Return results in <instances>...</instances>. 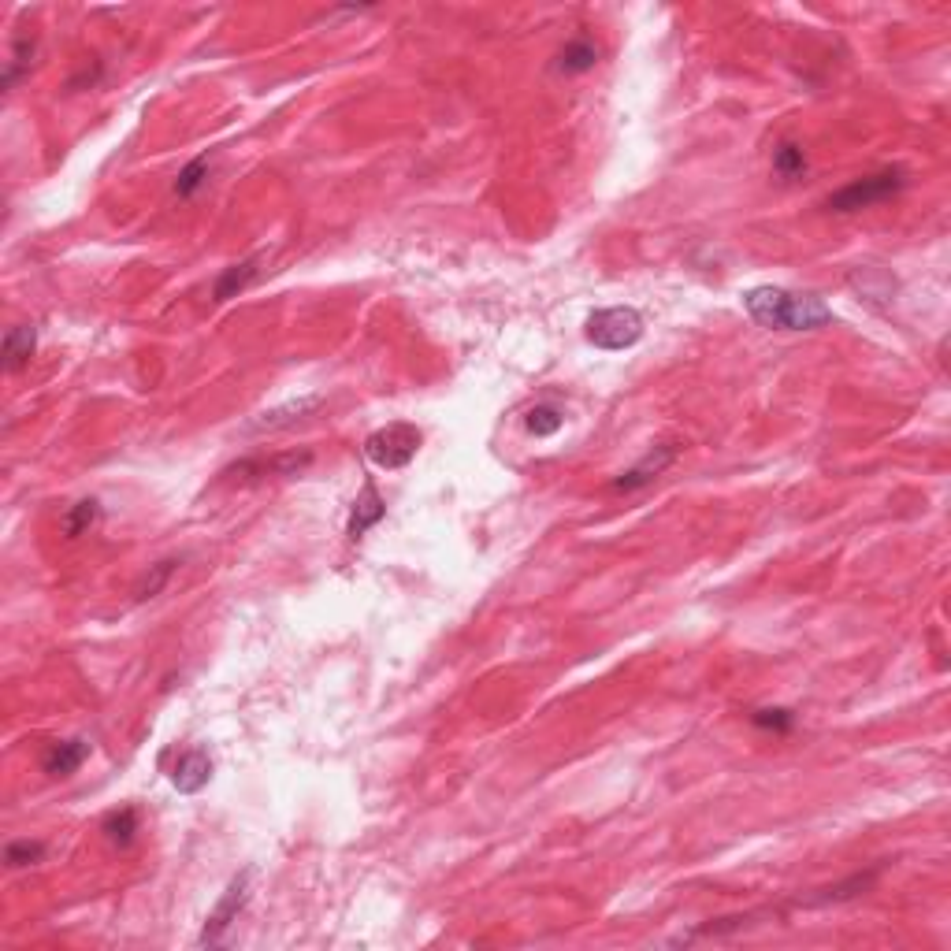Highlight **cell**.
Instances as JSON below:
<instances>
[{
	"instance_id": "6da1fadb",
	"label": "cell",
	"mask_w": 951,
	"mask_h": 951,
	"mask_svg": "<svg viewBox=\"0 0 951 951\" xmlns=\"http://www.w3.org/2000/svg\"><path fill=\"white\" fill-rule=\"evenodd\" d=\"M743 309L769 331H818L833 324V309L818 294H795L784 287H755L743 294Z\"/></svg>"
},
{
	"instance_id": "7a4b0ae2",
	"label": "cell",
	"mask_w": 951,
	"mask_h": 951,
	"mask_svg": "<svg viewBox=\"0 0 951 951\" xmlns=\"http://www.w3.org/2000/svg\"><path fill=\"white\" fill-rule=\"evenodd\" d=\"M907 186V171L903 168H885L877 175H866V179H855V183L840 186L836 194H829L825 209L829 212H862L873 209L881 201H892L896 194H903Z\"/></svg>"
},
{
	"instance_id": "3957f363",
	"label": "cell",
	"mask_w": 951,
	"mask_h": 951,
	"mask_svg": "<svg viewBox=\"0 0 951 951\" xmlns=\"http://www.w3.org/2000/svg\"><path fill=\"white\" fill-rule=\"evenodd\" d=\"M420 428L417 424H405V420H398V424H387V428H379L368 435L365 443V457L372 461V465H379V469H405L413 457H417L420 450Z\"/></svg>"
},
{
	"instance_id": "277c9868",
	"label": "cell",
	"mask_w": 951,
	"mask_h": 951,
	"mask_svg": "<svg viewBox=\"0 0 951 951\" xmlns=\"http://www.w3.org/2000/svg\"><path fill=\"white\" fill-rule=\"evenodd\" d=\"M587 342L599 350H628L643 339V316L632 305H613V309H599L587 320Z\"/></svg>"
},
{
	"instance_id": "5b68a950",
	"label": "cell",
	"mask_w": 951,
	"mask_h": 951,
	"mask_svg": "<svg viewBox=\"0 0 951 951\" xmlns=\"http://www.w3.org/2000/svg\"><path fill=\"white\" fill-rule=\"evenodd\" d=\"M249 881H253V870H242L227 885V892L220 896V903H216V911L209 914V922H205V929H201V937H197V948H216V944H223V933H227V925L235 922L238 914L246 911L249 903Z\"/></svg>"
},
{
	"instance_id": "8992f818",
	"label": "cell",
	"mask_w": 951,
	"mask_h": 951,
	"mask_svg": "<svg viewBox=\"0 0 951 951\" xmlns=\"http://www.w3.org/2000/svg\"><path fill=\"white\" fill-rule=\"evenodd\" d=\"M673 461H677V446H673V443H658V446H651V450L643 454V461H639V465H632L628 472H621V476H617L610 487L617 491V495L639 491V487H647L651 480H658V476H662V472L669 469Z\"/></svg>"
},
{
	"instance_id": "52a82bcc",
	"label": "cell",
	"mask_w": 951,
	"mask_h": 951,
	"mask_svg": "<svg viewBox=\"0 0 951 951\" xmlns=\"http://www.w3.org/2000/svg\"><path fill=\"white\" fill-rule=\"evenodd\" d=\"M212 781V755L205 747H186L171 766V784L183 795H197Z\"/></svg>"
},
{
	"instance_id": "ba28073f",
	"label": "cell",
	"mask_w": 951,
	"mask_h": 951,
	"mask_svg": "<svg viewBox=\"0 0 951 951\" xmlns=\"http://www.w3.org/2000/svg\"><path fill=\"white\" fill-rule=\"evenodd\" d=\"M261 253H253V257H246V261H238V264H231V268H223L220 272V279L212 283V301L216 305H223V301H231V298H238L242 290L246 287H253L257 283V275H261Z\"/></svg>"
},
{
	"instance_id": "9c48e42d",
	"label": "cell",
	"mask_w": 951,
	"mask_h": 951,
	"mask_svg": "<svg viewBox=\"0 0 951 951\" xmlns=\"http://www.w3.org/2000/svg\"><path fill=\"white\" fill-rule=\"evenodd\" d=\"M387 517V502L379 498L376 483H365V491H361V498L353 502V513H350V524H346V535H350L353 543L361 539V535L368 532V528H376L379 521Z\"/></svg>"
},
{
	"instance_id": "30bf717a",
	"label": "cell",
	"mask_w": 951,
	"mask_h": 951,
	"mask_svg": "<svg viewBox=\"0 0 951 951\" xmlns=\"http://www.w3.org/2000/svg\"><path fill=\"white\" fill-rule=\"evenodd\" d=\"M313 461V454H283V457H272V461H242V465H235V476H242V480H253V476H298L305 465Z\"/></svg>"
},
{
	"instance_id": "8fae6325",
	"label": "cell",
	"mask_w": 951,
	"mask_h": 951,
	"mask_svg": "<svg viewBox=\"0 0 951 951\" xmlns=\"http://www.w3.org/2000/svg\"><path fill=\"white\" fill-rule=\"evenodd\" d=\"M86 758H90V743L86 740L53 743L49 755H45V773H49V777H71Z\"/></svg>"
},
{
	"instance_id": "7c38bea8",
	"label": "cell",
	"mask_w": 951,
	"mask_h": 951,
	"mask_svg": "<svg viewBox=\"0 0 951 951\" xmlns=\"http://www.w3.org/2000/svg\"><path fill=\"white\" fill-rule=\"evenodd\" d=\"M34 350H38V331H34L30 324L12 327V331L4 335V368H8V372L27 368V361L34 357Z\"/></svg>"
},
{
	"instance_id": "4fadbf2b",
	"label": "cell",
	"mask_w": 951,
	"mask_h": 951,
	"mask_svg": "<svg viewBox=\"0 0 951 951\" xmlns=\"http://www.w3.org/2000/svg\"><path fill=\"white\" fill-rule=\"evenodd\" d=\"M595 64H599V45L587 38H573L558 53V64L554 67H558L561 75H587Z\"/></svg>"
},
{
	"instance_id": "5bb4252c",
	"label": "cell",
	"mask_w": 951,
	"mask_h": 951,
	"mask_svg": "<svg viewBox=\"0 0 951 951\" xmlns=\"http://www.w3.org/2000/svg\"><path fill=\"white\" fill-rule=\"evenodd\" d=\"M320 405V398L316 394H309V398H298V402L283 405V409H272V413H264L261 420H253L249 424V431H275V428H287V424H294V420H301L309 409H316Z\"/></svg>"
},
{
	"instance_id": "9a60e30c",
	"label": "cell",
	"mask_w": 951,
	"mask_h": 951,
	"mask_svg": "<svg viewBox=\"0 0 951 951\" xmlns=\"http://www.w3.org/2000/svg\"><path fill=\"white\" fill-rule=\"evenodd\" d=\"M97 513H101L97 498H82V502H75V506L64 513V535H67V539H79L82 532H90L93 521H97Z\"/></svg>"
},
{
	"instance_id": "2e32d148",
	"label": "cell",
	"mask_w": 951,
	"mask_h": 951,
	"mask_svg": "<svg viewBox=\"0 0 951 951\" xmlns=\"http://www.w3.org/2000/svg\"><path fill=\"white\" fill-rule=\"evenodd\" d=\"M105 833L112 844L119 847H131L134 833H138V810L134 807H123V810H112L105 818Z\"/></svg>"
},
{
	"instance_id": "e0dca14e",
	"label": "cell",
	"mask_w": 951,
	"mask_h": 951,
	"mask_svg": "<svg viewBox=\"0 0 951 951\" xmlns=\"http://www.w3.org/2000/svg\"><path fill=\"white\" fill-rule=\"evenodd\" d=\"M205 179H209V153H201V157H194L190 164H186L183 171H179V179H175V197H194L201 186H205Z\"/></svg>"
},
{
	"instance_id": "ac0fdd59",
	"label": "cell",
	"mask_w": 951,
	"mask_h": 951,
	"mask_svg": "<svg viewBox=\"0 0 951 951\" xmlns=\"http://www.w3.org/2000/svg\"><path fill=\"white\" fill-rule=\"evenodd\" d=\"M45 851H49V847L41 844V840H12V844L4 847V862H8V870L38 866V862L45 859Z\"/></svg>"
},
{
	"instance_id": "d6986e66",
	"label": "cell",
	"mask_w": 951,
	"mask_h": 951,
	"mask_svg": "<svg viewBox=\"0 0 951 951\" xmlns=\"http://www.w3.org/2000/svg\"><path fill=\"white\" fill-rule=\"evenodd\" d=\"M773 171H777L781 179H799V175L807 171L803 149H799L795 142H781L777 149H773Z\"/></svg>"
},
{
	"instance_id": "ffe728a7",
	"label": "cell",
	"mask_w": 951,
	"mask_h": 951,
	"mask_svg": "<svg viewBox=\"0 0 951 951\" xmlns=\"http://www.w3.org/2000/svg\"><path fill=\"white\" fill-rule=\"evenodd\" d=\"M565 424V417H561L558 405H535V409H528V417H524V428L532 431V435H539V439H547V435H554V431Z\"/></svg>"
},
{
	"instance_id": "44dd1931",
	"label": "cell",
	"mask_w": 951,
	"mask_h": 951,
	"mask_svg": "<svg viewBox=\"0 0 951 951\" xmlns=\"http://www.w3.org/2000/svg\"><path fill=\"white\" fill-rule=\"evenodd\" d=\"M30 56H34V38H19V41H15L12 64H8V71H4V90H8V93L15 90V82L27 75Z\"/></svg>"
},
{
	"instance_id": "7402d4cb",
	"label": "cell",
	"mask_w": 951,
	"mask_h": 951,
	"mask_svg": "<svg viewBox=\"0 0 951 951\" xmlns=\"http://www.w3.org/2000/svg\"><path fill=\"white\" fill-rule=\"evenodd\" d=\"M751 721H755L758 729H766V732H788L795 725V714H792V710L773 706V710H755V714H751Z\"/></svg>"
},
{
	"instance_id": "603a6c76",
	"label": "cell",
	"mask_w": 951,
	"mask_h": 951,
	"mask_svg": "<svg viewBox=\"0 0 951 951\" xmlns=\"http://www.w3.org/2000/svg\"><path fill=\"white\" fill-rule=\"evenodd\" d=\"M171 573H175V561H160L157 569H153V573H149V576L142 580V587H138V599H142V602H145V599H153L160 587H164V584L171 580Z\"/></svg>"
}]
</instances>
